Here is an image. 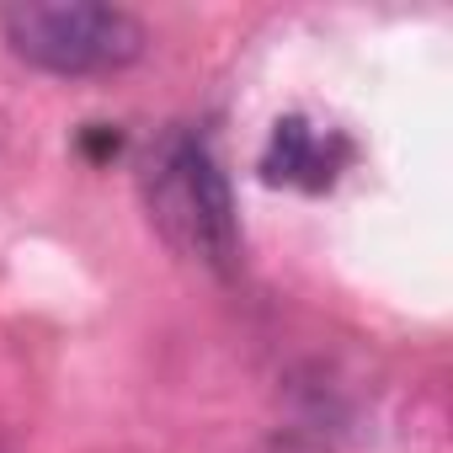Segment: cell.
<instances>
[{
    "mask_svg": "<svg viewBox=\"0 0 453 453\" xmlns=\"http://www.w3.org/2000/svg\"><path fill=\"white\" fill-rule=\"evenodd\" d=\"M144 203L155 230L208 273L230 278L241 267V219L230 197V176L192 128H165L144 160Z\"/></svg>",
    "mask_w": 453,
    "mask_h": 453,
    "instance_id": "cell-1",
    "label": "cell"
},
{
    "mask_svg": "<svg viewBox=\"0 0 453 453\" xmlns=\"http://www.w3.org/2000/svg\"><path fill=\"white\" fill-rule=\"evenodd\" d=\"M12 54L49 75H112L144 54V27L123 6L96 0H17L0 6Z\"/></svg>",
    "mask_w": 453,
    "mask_h": 453,
    "instance_id": "cell-2",
    "label": "cell"
},
{
    "mask_svg": "<svg viewBox=\"0 0 453 453\" xmlns=\"http://www.w3.org/2000/svg\"><path fill=\"white\" fill-rule=\"evenodd\" d=\"M86 150H91L96 160H107V155H118V150H123V134H112L107 123H91V128H86Z\"/></svg>",
    "mask_w": 453,
    "mask_h": 453,
    "instance_id": "cell-4",
    "label": "cell"
},
{
    "mask_svg": "<svg viewBox=\"0 0 453 453\" xmlns=\"http://www.w3.org/2000/svg\"><path fill=\"white\" fill-rule=\"evenodd\" d=\"M352 160V144L331 128H315L310 118L288 112L273 123V139L262 150V181L267 187H299V192H326L342 165Z\"/></svg>",
    "mask_w": 453,
    "mask_h": 453,
    "instance_id": "cell-3",
    "label": "cell"
}]
</instances>
